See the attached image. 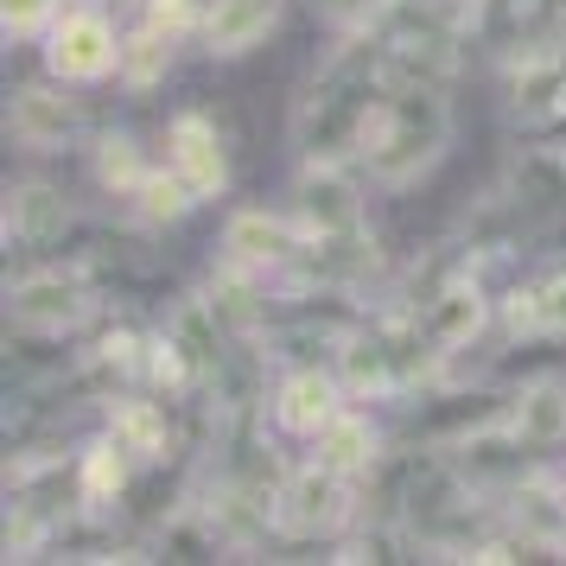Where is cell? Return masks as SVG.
I'll list each match as a JSON object with an SVG mask.
<instances>
[{"mask_svg":"<svg viewBox=\"0 0 566 566\" xmlns=\"http://www.w3.org/2000/svg\"><path fill=\"white\" fill-rule=\"evenodd\" d=\"M122 64V32L103 7H64V20L45 32V71L57 83H103Z\"/></svg>","mask_w":566,"mask_h":566,"instance_id":"cell-5","label":"cell"},{"mask_svg":"<svg viewBox=\"0 0 566 566\" xmlns=\"http://www.w3.org/2000/svg\"><path fill=\"white\" fill-rule=\"evenodd\" d=\"M382 7L388 0H312V13H318L337 39H344V32H369L376 20H382Z\"/></svg>","mask_w":566,"mask_h":566,"instance_id":"cell-22","label":"cell"},{"mask_svg":"<svg viewBox=\"0 0 566 566\" xmlns=\"http://www.w3.org/2000/svg\"><path fill=\"white\" fill-rule=\"evenodd\" d=\"M83 103L77 96H64L52 83H27V90H13V103H7V134L27 147V154H57V147H71L83 134Z\"/></svg>","mask_w":566,"mask_h":566,"instance_id":"cell-10","label":"cell"},{"mask_svg":"<svg viewBox=\"0 0 566 566\" xmlns=\"http://www.w3.org/2000/svg\"><path fill=\"white\" fill-rule=\"evenodd\" d=\"M140 471V464L115 446V439H96V446H83L77 452V484H83V510L90 515H108L115 503H122V490H128V478Z\"/></svg>","mask_w":566,"mask_h":566,"instance_id":"cell-18","label":"cell"},{"mask_svg":"<svg viewBox=\"0 0 566 566\" xmlns=\"http://www.w3.org/2000/svg\"><path fill=\"white\" fill-rule=\"evenodd\" d=\"M413 318H420V337H427V350H433L439 369L459 363L490 325V293H484V281H478V268H459L427 306H413Z\"/></svg>","mask_w":566,"mask_h":566,"instance_id":"cell-6","label":"cell"},{"mask_svg":"<svg viewBox=\"0 0 566 566\" xmlns=\"http://www.w3.org/2000/svg\"><path fill=\"white\" fill-rule=\"evenodd\" d=\"M344 395H350V388H344L337 369H325V363H293L281 376V388H274L268 413H274V427H281L286 439H318L337 413H344Z\"/></svg>","mask_w":566,"mask_h":566,"instance_id":"cell-8","label":"cell"},{"mask_svg":"<svg viewBox=\"0 0 566 566\" xmlns=\"http://www.w3.org/2000/svg\"><path fill=\"white\" fill-rule=\"evenodd\" d=\"M103 312L96 281H90V261L71 268H39L20 274L7 286V332H32V337H71Z\"/></svg>","mask_w":566,"mask_h":566,"instance_id":"cell-3","label":"cell"},{"mask_svg":"<svg viewBox=\"0 0 566 566\" xmlns=\"http://www.w3.org/2000/svg\"><path fill=\"white\" fill-rule=\"evenodd\" d=\"M300 242H306V230L293 217H274V210H235L223 223V261H242V268L274 274V281H286Z\"/></svg>","mask_w":566,"mask_h":566,"instance_id":"cell-11","label":"cell"},{"mask_svg":"<svg viewBox=\"0 0 566 566\" xmlns=\"http://www.w3.org/2000/svg\"><path fill=\"white\" fill-rule=\"evenodd\" d=\"M71 230H77V210H71V198L57 185H45V179L7 185V249L20 242L27 255H45Z\"/></svg>","mask_w":566,"mask_h":566,"instance_id":"cell-12","label":"cell"},{"mask_svg":"<svg viewBox=\"0 0 566 566\" xmlns=\"http://www.w3.org/2000/svg\"><path fill=\"white\" fill-rule=\"evenodd\" d=\"M166 408H172V401H166ZM166 408L147 401V395H115V401H108L103 433L115 439L140 471H147V464H166L172 459V413Z\"/></svg>","mask_w":566,"mask_h":566,"instance_id":"cell-15","label":"cell"},{"mask_svg":"<svg viewBox=\"0 0 566 566\" xmlns=\"http://www.w3.org/2000/svg\"><path fill=\"white\" fill-rule=\"evenodd\" d=\"M541 332H547V337H566V268L541 281Z\"/></svg>","mask_w":566,"mask_h":566,"instance_id":"cell-25","label":"cell"},{"mask_svg":"<svg viewBox=\"0 0 566 566\" xmlns=\"http://www.w3.org/2000/svg\"><path fill=\"white\" fill-rule=\"evenodd\" d=\"M274 20H281V0H210V13H205V52L210 57L255 52Z\"/></svg>","mask_w":566,"mask_h":566,"instance_id":"cell-16","label":"cell"},{"mask_svg":"<svg viewBox=\"0 0 566 566\" xmlns=\"http://www.w3.org/2000/svg\"><path fill=\"white\" fill-rule=\"evenodd\" d=\"M166 332H172V344L191 357V369H198V382H205V395H210V388H217V376L230 369V350H235L230 325L210 312L205 293H191V300H179V306H172Z\"/></svg>","mask_w":566,"mask_h":566,"instance_id":"cell-14","label":"cell"},{"mask_svg":"<svg viewBox=\"0 0 566 566\" xmlns=\"http://www.w3.org/2000/svg\"><path fill=\"white\" fill-rule=\"evenodd\" d=\"M388 90H395L388 83V39L376 27L344 32L332 45V57L312 71L300 108H293V147H300V159H337V166L363 159Z\"/></svg>","mask_w":566,"mask_h":566,"instance_id":"cell-1","label":"cell"},{"mask_svg":"<svg viewBox=\"0 0 566 566\" xmlns=\"http://www.w3.org/2000/svg\"><path fill=\"white\" fill-rule=\"evenodd\" d=\"M560 496H566V471H560Z\"/></svg>","mask_w":566,"mask_h":566,"instance_id":"cell-27","label":"cell"},{"mask_svg":"<svg viewBox=\"0 0 566 566\" xmlns=\"http://www.w3.org/2000/svg\"><path fill=\"white\" fill-rule=\"evenodd\" d=\"M172 45H179V39L159 32V27H147V20H140L134 32H122V64H115L122 90H128V96H147V90L172 71Z\"/></svg>","mask_w":566,"mask_h":566,"instance_id":"cell-19","label":"cell"},{"mask_svg":"<svg viewBox=\"0 0 566 566\" xmlns=\"http://www.w3.org/2000/svg\"><path fill=\"white\" fill-rule=\"evenodd\" d=\"M312 459L332 464V471H344V478H369L376 471V459H382V433H376V420H363V413H337L325 433L312 439Z\"/></svg>","mask_w":566,"mask_h":566,"instance_id":"cell-17","label":"cell"},{"mask_svg":"<svg viewBox=\"0 0 566 566\" xmlns=\"http://www.w3.org/2000/svg\"><path fill=\"white\" fill-rule=\"evenodd\" d=\"M560 554H566V547H560Z\"/></svg>","mask_w":566,"mask_h":566,"instance_id":"cell-28","label":"cell"},{"mask_svg":"<svg viewBox=\"0 0 566 566\" xmlns=\"http://www.w3.org/2000/svg\"><path fill=\"white\" fill-rule=\"evenodd\" d=\"M166 147H172V166L185 172V185H191L198 198H223V185H230V154H223V134H217L210 115H198V108L172 115Z\"/></svg>","mask_w":566,"mask_h":566,"instance_id":"cell-13","label":"cell"},{"mask_svg":"<svg viewBox=\"0 0 566 566\" xmlns=\"http://www.w3.org/2000/svg\"><path fill=\"white\" fill-rule=\"evenodd\" d=\"M344 522H357V478H344V471H332V464H318V459L286 471L274 535L318 541V535H337Z\"/></svg>","mask_w":566,"mask_h":566,"instance_id":"cell-4","label":"cell"},{"mask_svg":"<svg viewBox=\"0 0 566 566\" xmlns=\"http://www.w3.org/2000/svg\"><path fill=\"white\" fill-rule=\"evenodd\" d=\"M293 223L306 235L357 230L363 191H357V179H350V166H337V159H306V172L293 185Z\"/></svg>","mask_w":566,"mask_h":566,"instance_id":"cell-9","label":"cell"},{"mask_svg":"<svg viewBox=\"0 0 566 566\" xmlns=\"http://www.w3.org/2000/svg\"><path fill=\"white\" fill-rule=\"evenodd\" d=\"M510 115L522 128L566 122V32L528 39V52H510Z\"/></svg>","mask_w":566,"mask_h":566,"instance_id":"cell-7","label":"cell"},{"mask_svg":"<svg viewBox=\"0 0 566 566\" xmlns=\"http://www.w3.org/2000/svg\"><path fill=\"white\" fill-rule=\"evenodd\" d=\"M90 172H96V185H103L108 198H134L140 179H147L154 166H147V154H140V140H134V134H103V140H96V154H90Z\"/></svg>","mask_w":566,"mask_h":566,"instance_id":"cell-21","label":"cell"},{"mask_svg":"<svg viewBox=\"0 0 566 566\" xmlns=\"http://www.w3.org/2000/svg\"><path fill=\"white\" fill-rule=\"evenodd\" d=\"M57 7L64 0H0V27H7V39H32V32H52Z\"/></svg>","mask_w":566,"mask_h":566,"instance_id":"cell-23","label":"cell"},{"mask_svg":"<svg viewBox=\"0 0 566 566\" xmlns=\"http://www.w3.org/2000/svg\"><path fill=\"white\" fill-rule=\"evenodd\" d=\"M140 20L159 32H172V39H191V32H205V13H198V0H147L140 7Z\"/></svg>","mask_w":566,"mask_h":566,"instance_id":"cell-24","label":"cell"},{"mask_svg":"<svg viewBox=\"0 0 566 566\" xmlns=\"http://www.w3.org/2000/svg\"><path fill=\"white\" fill-rule=\"evenodd\" d=\"M64 7H103V0H64Z\"/></svg>","mask_w":566,"mask_h":566,"instance_id":"cell-26","label":"cell"},{"mask_svg":"<svg viewBox=\"0 0 566 566\" xmlns=\"http://www.w3.org/2000/svg\"><path fill=\"white\" fill-rule=\"evenodd\" d=\"M452 147V96L446 83H395L363 147V172L376 191H408Z\"/></svg>","mask_w":566,"mask_h":566,"instance_id":"cell-2","label":"cell"},{"mask_svg":"<svg viewBox=\"0 0 566 566\" xmlns=\"http://www.w3.org/2000/svg\"><path fill=\"white\" fill-rule=\"evenodd\" d=\"M128 205H134V217H140L147 230H172V223H185V217L205 205V198H198V191L185 185V172L172 166V172H147Z\"/></svg>","mask_w":566,"mask_h":566,"instance_id":"cell-20","label":"cell"}]
</instances>
